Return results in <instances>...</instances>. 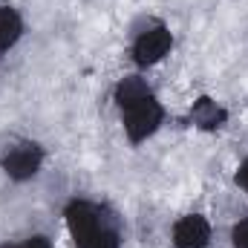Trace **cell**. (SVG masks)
<instances>
[{
  "instance_id": "10",
  "label": "cell",
  "mask_w": 248,
  "mask_h": 248,
  "mask_svg": "<svg viewBox=\"0 0 248 248\" xmlns=\"http://www.w3.org/2000/svg\"><path fill=\"white\" fill-rule=\"evenodd\" d=\"M234 248H248V219L234 228Z\"/></svg>"
},
{
  "instance_id": "5",
  "label": "cell",
  "mask_w": 248,
  "mask_h": 248,
  "mask_svg": "<svg viewBox=\"0 0 248 248\" xmlns=\"http://www.w3.org/2000/svg\"><path fill=\"white\" fill-rule=\"evenodd\" d=\"M211 240V228L202 217H185L173 228V243L176 248H205Z\"/></svg>"
},
{
  "instance_id": "11",
  "label": "cell",
  "mask_w": 248,
  "mask_h": 248,
  "mask_svg": "<svg viewBox=\"0 0 248 248\" xmlns=\"http://www.w3.org/2000/svg\"><path fill=\"white\" fill-rule=\"evenodd\" d=\"M20 248H52V246H49V240H44V237H32V240H26Z\"/></svg>"
},
{
  "instance_id": "2",
  "label": "cell",
  "mask_w": 248,
  "mask_h": 248,
  "mask_svg": "<svg viewBox=\"0 0 248 248\" xmlns=\"http://www.w3.org/2000/svg\"><path fill=\"white\" fill-rule=\"evenodd\" d=\"M66 222H69V231H72V237H75L78 246H84L87 240H93V237L101 231L98 214H95V208L87 205V202H69V208H66Z\"/></svg>"
},
{
  "instance_id": "4",
  "label": "cell",
  "mask_w": 248,
  "mask_h": 248,
  "mask_svg": "<svg viewBox=\"0 0 248 248\" xmlns=\"http://www.w3.org/2000/svg\"><path fill=\"white\" fill-rule=\"evenodd\" d=\"M168 49H170V32L162 29V26H156V29L144 32V35L136 41L133 55H136V61L141 63V66H147V63L162 61V58L168 55Z\"/></svg>"
},
{
  "instance_id": "8",
  "label": "cell",
  "mask_w": 248,
  "mask_h": 248,
  "mask_svg": "<svg viewBox=\"0 0 248 248\" xmlns=\"http://www.w3.org/2000/svg\"><path fill=\"white\" fill-rule=\"evenodd\" d=\"M20 38V17L12 9H0V49H9Z\"/></svg>"
},
{
  "instance_id": "1",
  "label": "cell",
  "mask_w": 248,
  "mask_h": 248,
  "mask_svg": "<svg viewBox=\"0 0 248 248\" xmlns=\"http://www.w3.org/2000/svg\"><path fill=\"white\" fill-rule=\"evenodd\" d=\"M159 122H162V107H159L150 95L124 110V127H127V136H130L133 141L147 139V136L159 127Z\"/></svg>"
},
{
  "instance_id": "6",
  "label": "cell",
  "mask_w": 248,
  "mask_h": 248,
  "mask_svg": "<svg viewBox=\"0 0 248 248\" xmlns=\"http://www.w3.org/2000/svg\"><path fill=\"white\" fill-rule=\"evenodd\" d=\"M193 122L199 124V127H205V130H214V127H219V124L225 122V113L211 98H199L196 107H193Z\"/></svg>"
},
{
  "instance_id": "7",
  "label": "cell",
  "mask_w": 248,
  "mask_h": 248,
  "mask_svg": "<svg viewBox=\"0 0 248 248\" xmlns=\"http://www.w3.org/2000/svg\"><path fill=\"white\" fill-rule=\"evenodd\" d=\"M141 98H147V87H144L141 78H124L122 84H119V90H116V101L122 104L124 110L133 107V104H139Z\"/></svg>"
},
{
  "instance_id": "9",
  "label": "cell",
  "mask_w": 248,
  "mask_h": 248,
  "mask_svg": "<svg viewBox=\"0 0 248 248\" xmlns=\"http://www.w3.org/2000/svg\"><path fill=\"white\" fill-rule=\"evenodd\" d=\"M81 248H119V237H116L113 231H104V228H101L93 240H87Z\"/></svg>"
},
{
  "instance_id": "12",
  "label": "cell",
  "mask_w": 248,
  "mask_h": 248,
  "mask_svg": "<svg viewBox=\"0 0 248 248\" xmlns=\"http://www.w3.org/2000/svg\"><path fill=\"white\" fill-rule=\"evenodd\" d=\"M237 182H240V185H243V187L248 190V162L243 165V170H240V176H237Z\"/></svg>"
},
{
  "instance_id": "3",
  "label": "cell",
  "mask_w": 248,
  "mask_h": 248,
  "mask_svg": "<svg viewBox=\"0 0 248 248\" xmlns=\"http://www.w3.org/2000/svg\"><path fill=\"white\" fill-rule=\"evenodd\" d=\"M3 168L12 179H29L41 168V150L35 144H17L3 156Z\"/></svg>"
}]
</instances>
